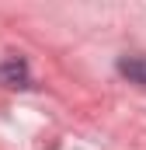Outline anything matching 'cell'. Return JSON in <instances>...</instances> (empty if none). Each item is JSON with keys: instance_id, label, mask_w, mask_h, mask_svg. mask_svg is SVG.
I'll use <instances>...</instances> for the list:
<instances>
[{"instance_id": "2", "label": "cell", "mask_w": 146, "mask_h": 150, "mask_svg": "<svg viewBox=\"0 0 146 150\" xmlns=\"http://www.w3.org/2000/svg\"><path fill=\"white\" fill-rule=\"evenodd\" d=\"M0 80H7L11 87H28V74H25L21 63H7V67H0Z\"/></svg>"}, {"instance_id": "1", "label": "cell", "mask_w": 146, "mask_h": 150, "mask_svg": "<svg viewBox=\"0 0 146 150\" xmlns=\"http://www.w3.org/2000/svg\"><path fill=\"white\" fill-rule=\"evenodd\" d=\"M118 74L129 77L132 84H143L146 87V56H122L118 59Z\"/></svg>"}]
</instances>
